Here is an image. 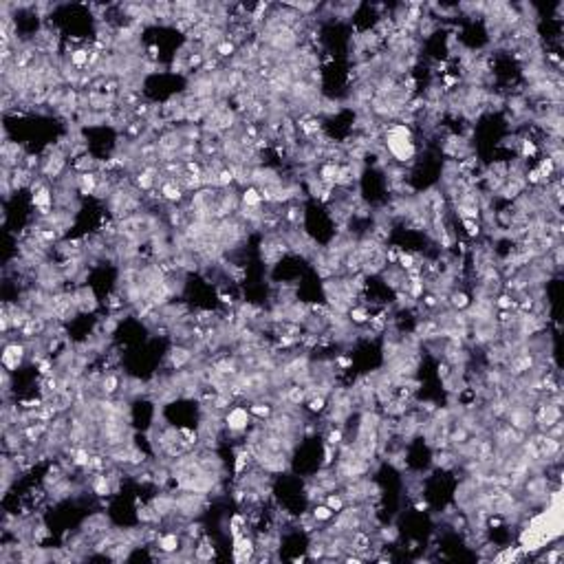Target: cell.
I'll list each match as a JSON object with an SVG mask.
<instances>
[{
    "mask_svg": "<svg viewBox=\"0 0 564 564\" xmlns=\"http://www.w3.org/2000/svg\"><path fill=\"white\" fill-rule=\"evenodd\" d=\"M384 145H386L388 155H390L394 161H399V163H412V161H414L416 145H414L412 139H408V137H394V135H388V133H386Z\"/></svg>",
    "mask_w": 564,
    "mask_h": 564,
    "instance_id": "cell-1",
    "label": "cell"
},
{
    "mask_svg": "<svg viewBox=\"0 0 564 564\" xmlns=\"http://www.w3.org/2000/svg\"><path fill=\"white\" fill-rule=\"evenodd\" d=\"M223 423L227 426L229 432L240 434V432H245L249 428V423H252V412H249V408L234 406V408H229V412L223 416Z\"/></svg>",
    "mask_w": 564,
    "mask_h": 564,
    "instance_id": "cell-2",
    "label": "cell"
},
{
    "mask_svg": "<svg viewBox=\"0 0 564 564\" xmlns=\"http://www.w3.org/2000/svg\"><path fill=\"white\" fill-rule=\"evenodd\" d=\"M505 414L509 416V426L520 430V432H529V430H533V426H536L531 408H527V406H511L509 404Z\"/></svg>",
    "mask_w": 564,
    "mask_h": 564,
    "instance_id": "cell-3",
    "label": "cell"
},
{
    "mask_svg": "<svg viewBox=\"0 0 564 564\" xmlns=\"http://www.w3.org/2000/svg\"><path fill=\"white\" fill-rule=\"evenodd\" d=\"M51 155L45 159V163H42V172H45V177L49 179H60V174L64 172V165H67V161H64V152L57 150V145H49L47 148Z\"/></svg>",
    "mask_w": 564,
    "mask_h": 564,
    "instance_id": "cell-4",
    "label": "cell"
},
{
    "mask_svg": "<svg viewBox=\"0 0 564 564\" xmlns=\"http://www.w3.org/2000/svg\"><path fill=\"white\" fill-rule=\"evenodd\" d=\"M234 538V560L236 562H249L256 555V540L249 538L247 533H238Z\"/></svg>",
    "mask_w": 564,
    "mask_h": 564,
    "instance_id": "cell-5",
    "label": "cell"
},
{
    "mask_svg": "<svg viewBox=\"0 0 564 564\" xmlns=\"http://www.w3.org/2000/svg\"><path fill=\"white\" fill-rule=\"evenodd\" d=\"M25 355H27V344H18V342L7 344L3 350V366L7 370H18V366L25 360Z\"/></svg>",
    "mask_w": 564,
    "mask_h": 564,
    "instance_id": "cell-6",
    "label": "cell"
},
{
    "mask_svg": "<svg viewBox=\"0 0 564 564\" xmlns=\"http://www.w3.org/2000/svg\"><path fill=\"white\" fill-rule=\"evenodd\" d=\"M31 203H33V207H38V214L45 218V216L51 214V207H53L55 199H53V194H51L49 187H42V190H38V192L31 194Z\"/></svg>",
    "mask_w": 564,
    "mask_h": 564,
    "instance_id": "cell-7",
    "label": "cell"
},
{
    "mask_svg": "<svg viewBox=\"0 0 564 564\" xmlns=\"http://www.w3.org/2000/svg\"><path fill=\"white\" fill-rule=\"evenodd\" d=\"M183 190L177 179H165L163 183H161V196H163V201L168 203H181L183 201Z\"/></svg>",
    "mask_w": 564,
    "mask_h": 564,
    "instance_id": "cell-8",
    "label": "cell"
},
{
    "mask_svg": "<svg viewBox=\"0 0 564 564\" xmlns=\"http://www.w3.org/2000/svg\"><path fill=\"white\" fill-rule=\"evenodd\" d=\"M157 547L161 553H177L181 549V538L177 531H168V533H161L157 538Z\"/></svg>",
    "mask_w": 564,
    "mask_h": 564,
    "instance_id": "cell-9",
    "label": "cell"
},
{
    "mask_svg": "<svg viewBox=\"0 0 564 564\" xmlns=\"http://www.w3.org/2000/svg\"><path fill=\"white\" fill-rule=\"evenodd\" d=\"M194 360V353L190 348L185 346H174L170 350V366L174 370H181V368H185V366Z\"/></svg>",
    "mask_w": 564,
    "mask_h": 564,
    "instance_id": "cell-10",
    "label": "cell"
},
{
    "mask_svg": "<svg viewBox=\"0 0 564 564\" xmlns=\"http://www.w3.org/2000/svg\"><path fill=\"white\" fill-rule=\"evenodd\" d=\"M119 388H121V379H119V375H115V372H108V375H104L99 379V392L106 394V397L117 394Z\"/></svg>",
    "mask_w": 564,
    "mask_h": 564,
    "instance_id": "cell-11",
    "label": "cell"
},
{
    "mask_svg": "<svg viewBox=\"0 0 564 564\" xmlns=\"http://www.w3.org/2000/svg\"><path fill=\"white\" fill-rule=\"evenodd\" d=\"M97 185H99V174H95V172L79 174V192L84 196H91L97 192Z\"/></svg>",
    "mask_w": 564,
    "mask_h": 564,
    "instance_id": "cell-12",
    "label": "cell"
},
{
    "mask_svg": "<svg viewBox=\"0 0 564 564\" xmlns=\"http://www.w3.org/2000/svg\"><path fill=\"white\" fill-rule=\"evenodd\" d=\"M338 170H340V165L338 163H333V161H326L324 165L320 168V181L324 183V185H331L335 187V177H338Z\"/></svg>",
    "mask_w": 564,
    "mask_h": 564,
    "instance_id": "cell-13",
    "label": "cell"
},
{
    "mask_svg": "<svg viewBox=\"0 0 564 564\" xmlns=\"http://www.w3.org/2000/svg\"><path fill=\"white\" fill-rule=\"evenodd\" d=\"M448 302H450V306H452L454 311H465V309H470L472 300H470V296H467L465 291H450Z\"/></svg>",
    "mask_w": 564,
    "mask_h": 564,
    "instance_id": "cell-14",
    "label": "cell"
},
{
    "mask_svg": "<svg viewBox=\"0 0 564 564\" xmlns=\"http://www.w3.org/2000/svg\"><path fill=\"white\" fill-rule=\"evenodd\" d=\"M89 60H91V51L89 49H75V51H71V53H69V62L77 71L79 69H89Z\"/></svg>",
    "mask_w": 564,
    "mask_h": 564,
    "instance_id": "cell-15",
    "label": "cell"
},
{
    "mask_svg": "<svg viewBox=\"0 0 564 564\" xmlns=\"http://www.w3.org/2000/svg\"><path fill=\"white\" fill-rule=\"evenodd\" d=\"M214 558V545H212L210 538H203L199 542V547H194V560H201V562H207Z\"/></svg>",
    "mask_w": 564,
    "mask_h": 564,
    "instance_id": "cell-16",
    "label": "cell"
},
{
    "mask_svg": "<svg viewBox=\"0 0 564 564\" xmlns=\"http://www.w3.org/2000/svg\"><path fill=\"white\" fill-rule=\"evenodd\" d=\"M240 203L245 205V207H260L262 205V194H260V190L258 187H247L243 196H240Z\"/></svg>",
    "mask_w": 564,
    "mask_h": 564,
    "instance_id": "cell-17",
    "label": "cell"
},
{
    "mask_svg": "<svg viewBox=\"0 0 564 564\" xmlns=\"http://www.w3.org/2000/svg\"><path fill=\"white\" fill-rule=\"evenodd\" d=\"M348 320H350V324L364 326V324H368L370 313H368V309H366V306H350V311H348Z\"/></svg>",
    "mask_w": 564,
    "mask_h": 564,
    "instance_id": "cell-18",
    "label": "cell"
},
{
    "mask_svg": "<svg viewBox=\"0 0 564 564\" xmlns=\"http://www.w3.org/2000/svg\"><path fill=\"white\" fill-rule=\"evenodd\" d=\"M249 412H252V416H258V419H269L274 414V406L269 401H254L249 406Z\"/></svg>",
    "mask_w": 564,
    "mask_h": 564,
    "instance_id": "cell-19",
    "label": "cell"
},
{
    "mask_svg": "<svg viewBox=\"0 0 564 564\" xmlns=\"http://www.w3.org/2000/svg\"><path fill=\"white\" fill-rule=\"evenodd\" d=\"M518 152H520V159H533V157L538 155V143L533 141L531 137H523V139H520Z\"/></svg>",
    "mask_w": 564,
    "mask_h": 564,
    "instance_id": "cell-20",
    "label": "cell"
},
{
    "mask_svg": "<svg viewBox=\"0 0 564 564\" xmlns=\"http://www.w3.org/2000/svg\"><path fill=\"white\" fill-rule=\"evenodd\" d=\"M252 458H254V454H252V450L245 448L243 450H238L236 452V465H234V470H236V474H243L247 467H249V463H252Z\"/></svg>",
    "mask_w": 564,
    "mask_h": 564,
    "instance_id": "cell-21",
    "label": "cell"
},
{
    "mask_svg": "<svg viewBox=\"0 0 564 564\" xmlns=\"http://www.w3.org/2000/svg\"><path fill=\"white\" fill-rule=\"evenodd\" d=\"M311 516L318 520V523H328L333 516H335V511L328 507L326 503H316L313 505V511H311Z\"/></svg>",
    "mask_w": 564,
    "mask_h": 564,
    "instance_id": "cell-22",
    "label": "cell"
},
{
    "mask_svg": "<svg viewBox=\"0 0 564 564\" xmlns=\"http://www.w3.org/2000/svg\"><path fill=\"white\" fill-rule=\"evenodd\" d=\"M95 168H99L97 163V159H93L91 155H84V157H79L75 161V170L79 174H84V172H95Z\"/></svg>",
    "mask_w": 564,
    "mask_h": 564,
    "instance_id": "cell-23",
    "label": "cell"
},
{
    "mask_svg": "<svg viewBox=\"0 0 564 564\" xmlns=\"http://www.w3.org/2000/svg\"><path fill=\"white\" fill-rule=\"evenodd\" d=\"M448 438H450V445H463V443L470 441V432H467L463 426H458V423H456V428L450 432Z\"/></svg>",
    "mask_w": 564,
    "mask_h": 564,
    "instance_id": "cell-24",
    "label": "cell"
},
{
    "mask_svg": "<svg viewBox=\"0 0 564 564\" xmlns=\"http://www.w3.org/2000/svg\"><path fill=\"white\" fill-rule=\"evenodd\" d=\"M324 503H326L328 507H331V509L335 511V514H340V511H342L344 507H346V500H344V496H342V494H331V492H328Z\"/></svg>",
    "mask_w": 564,
    "mask_h": 564,
    "instance_id": "cell-25",
    "label": "cell"
},
{
    "mask_svg": "<svg viewBox=\"0 0 564 564\" xmlns=\"http://www.w3.org/2000/svg\"><path fill=\"white\" fill-rule=\"evenodd\" d=\"M324 555H326V542L320 540V542H313V545L309 547V555H306V558L309 560H324Z\"/></svg>",
    "mask_w": 564,
    "mask_h": 564,
    "instance_id": "cell-26",
    "label": "cell"
},
{
    "mask_svg": "<svg viewBox=\"0 0 564 564\" xmlns=\"http://www.w3.org/2000/svg\"><path fill=\"white\" fill-rule=\"evenodd\" d=\"M494 304L498 306L500 311H518V302L511 296H498L494 300Z\"/></svg>",
    "mask_w": 564,
    "mask_h": 564,
    "instance_id": "cell-27",
    "label": "cell"
},
{
    "mask_svg": "<svg viewBox=\"0 0 564 564\" xmlns=\"http://www.w3.org/2000/svg\"><path fill=\"white\" fill-rule=\"evenodd\" d=\"M399 538V529L394 525H390V527H384L382 531H379V540L384 542V545H390V542H394Z\"/></svg>",
    "mask_w": 564,
    "mask_h": 564,
    "instance_id": "cell-28",
    "label": "cell"
},
{
    "mask_svg": "<svg viewBox=\"0 0 564 564\" xmlns=\"http://www.w3.org/2000/svg\"><path fill=\"white\" fill-rule=\"evenodd\" d=\"M236 45H234V42H229V40H223L221 45L216 47V53H218V57H232V55H236Z\"/></svg>",
    "mask_w": 564,
    "mask_h": 564,
    "instance_id": "cell-29",
    "label": "cell"
},
{
    "mask_svg": "<svg viewBox=\"0 0 564 564\" xmlns=\"http://www.w3.org/2000/svg\"><path fill=\"white\" fill-rule=\"evenodd\" d=\"M434 465L436 467H452L454 465V456L448 452V450H441V452H436V456H434Z\"/></svg>",
    "mask_w": 564,
    "mask_h": 564,
    "instance_id": "cell-30",
    "label": "cell"
},
{
    "mask_svg": "<svg viewBox=\"0 0 564 564\" xmlns=\"http://www.w3.org/2000/svg\"><path fill=\"white\" fill-rule=\"evenodd\" d=\"M324 408H326V397H322V394H313V397H309V410L311 412H324Z\"/></svg>",
    "mask_w": 564,
    "mask_h": 564,
    "instance_id": "cell-31",
    "label": "cell"
},
{
    "mask_svg": "<svg viewBox=\"0 0 564 564\" xmlns=\"http://www.w3.org/2000/svg\"><path fill=\"white\" fill-rule=\"evenodd\" d=\"M342 441H344V432H342V428H331V430H328V434H326V443H328V445L338 448V445H342Z\"/></svg>",
    "mask_w": 564,
    "mask_h": 564,
    "instance_id": "cell-32",
    "label": "cell"
},
{
    "mask_svg": "<svg viewBox=\"0 0 564 564\" xmlns=\"http://www.w3.org/2000/svg\"><path fill=\"white\" fill-rule=\"evenodd\" d=\"M234 181L236 179H234V172L229 170V168H223V170L218 172V187H229Z\"/></svg>",
    "mask_w": 564,
    "mask_h": 564,
    "instance_id": "cell-33",
    "label": "cell"
},
{
    "mask_svg": "<svg viewBox=\"0 0 564 564\" xmlns=\"http://www.w3.org/2000/svg\"><path fill=\"white\" fill-rule=\"evenodd\" d=\"M397 262H399V267L404 269V271H408L410 267H414V265H416L414 256H412V254H406V252H399V256H397Z\"/></svg>",
    "mask_w": 564,
    "mask_h": 564,
    "instance_id": "cell-34",
    "label": "cell"
},
{
    "mask_svg": "<svg viewBox=\"0 0 564 564\" xmlns=\"http://www.w3.org/2000/svg\"><path fill=\"white\" fill-rule=\"evenodd\" d=\"M463 227H465V232H467V236L470 238H478L481 236V223L478 221H463Z\"/></svg>",
    "mask_w": 564,
    "mask_h": 564,
    "instance_id": "cell-35",
    "label": "cell"
},
{
    "mask_svg": "<svg viewBox=\"0 0 564 564\" xmlns=\"http://www.w3.org/2000/svg\"><path fill=\"white\" fill-rule=\"evenodd\" d=\"M185 533H187V538H201V525L199 523H192V520H187V525H185Z\"/></svg>",
    "mask_w": 564,
    "mask_h": 564,
    "instance_id": "cell-36",
    "label": "cell"
},
{
    "mask_svg": "<svg viewBox=\"0 0 564 564\" xmlns=\"http://www.w3.org/2000/svg\"><path fill=\"white\" fill-rule=\"evenodd\" d=\"M284 216H287V221H289V223H300V221H302V212H300L298 207H289V210H287V214H284Z\"/></svg>",
    "mask_w": 564,
    "mask_h": 564,
    "instance_id": "cell-37",
    "label": "cell"
},
{
    "mask_svg": "<svg viewBox=\"0 0 564 564\" xmlns=\"http://www.w3.org/2000/svg\"><path fill=\"white\" fill-rule=\"evenodd\" d=\"M333 454H335V448L326 443V445H324V467H328V465L333 463Z\"/></svg>",
    "mask_w": 564,
    "mask_h": 564,
    "instance_id": "cell-38",
    "label": "cell"
},
{
    "mask_svg": "<svg viewBox=\"0 0 564 564\" xmlns=\"http://www.w3.org/2000/svg\"><path fill=\"white\" fill-rule=\"evenodd\" d=\"M560 558H562V549H553V551H549V553L545 555V560H547V562H551V564H555Z\"/></svg>",
    "mask_w": 564,
    "mask_h": 564,
    "instance_id": "cell-39",
    "label": "cell"
},
{
    "mask_svg": "<svg viewBox=\"0 0 564 564\" xmlns=\"http://www.w3.org/2000/svg\"><path fill=\"white\" fill-rule=\"evenodd\" d=\"M452 527H454V529H467V518H463V516H454V518H452Z\"/></svg>",
    "mask_w": 564,
    "mask_h": 564,
    "instance_id": "cell-40",
    "label": "cell"
},
{
    "mask_svg": "<svg viewBox=\"0 0 564 564\" xmlns=\"http://www.w3.org/2000/svg\"><path fill=\"white\" fill-rule=\"evenodd\" d=\"M456 84H458V77H456V75H445V77H443V86H441V89H448V91H450L452 86H456Z\"/></svg>",
    "mask_w": 564,
    "mask_h": 564,
    "instance_id": "cell-41",
    "label": "cell"
},
{
    "mask_svg": "<svg viewBox=\"0 0 564 564\" xmlns=\"http://www.w3.org/2000/svg\"><path fill=\"white\" fill-rule=\"evenodd\" d=\"M450 375H452V366H450L448 362H445V364H441V366H438V377H441V379H448Z\"/></svg>",
    "mask_w": 564,
    "mask_h": 564,
    "instance_id": "cell-42",
    "label": "cell"
},
{
    "mask_svg": "<svg viewBox=\"0 0 564 564\" xmlns=\"http://www.w3.org/2000/svg\"><path fill=\"white\" fill-rule=\"evenodd\" d=\"M218 298H221V302L227 304V306L234 304V296H232V294H221V291H218Z\"/></svg>",
    "mask_w": 564,
    "mask_h": 564,
    "instance_id": "cell-43",
    "label": "cell"
},
{
    "mask_svg": "<svg viewBox=\"0 0 564 564\" xmlns=\"http://www.w3.org/2000/svg\"><path fill=\"white\" fill-rule=\"evenodd\" d=\"M335 364H338L340 368H348V366L353 364V360H350V357H338V360H335Z\"/></svg>",
    "mask_w": 564,
    "mask_h": 564,
    "instance_id": "cell-44",
    "label": "cell"
},
{
    "mask_svg": "<svg viewBox=\"0 0 564 564\" xmlns=\"http://www.w3.org/2000/svg\"><path fill=\"white\" fill-rule=\"evenodd\" d=\"M487 527H503V520H500V518H494V516H492V518L487 520Z\"/></svg>",
    "mask_w": 564,
    "mask_h": 564,
    "instance_id": "cell-45",
    "label": "cell"
},
{
    "mask_svg": "<svg viewBox=\"0 0 564 564\" xmlns=\"http://www.w3.org/2000/svg\"><path fill=\"white\" fill-rule=\"evenodd\" d=\"M414 507L419 509V511H428V503H426V500H416Z\"/></svg>",
    "mask_w": 564,
    "mask_h": 564,
    "instance_id": "cell-46",
    "label": "cell"
},
{
    "mask_svg": "<svg viewBox=\"0 0 564 564\" xmlns=\"http://www.w3.org/2000/svg\"><path fill=\"white\" fill-rule=\"evenodd\" d=\"M157 51H159L157 47H150V49H148V53H150V60H157Z\"/></svg>",
    "mask_w": 564,
    "mask_h": 564,
    "instance_id": "cell-47",
    "label": "cell"
}]
</instances>
